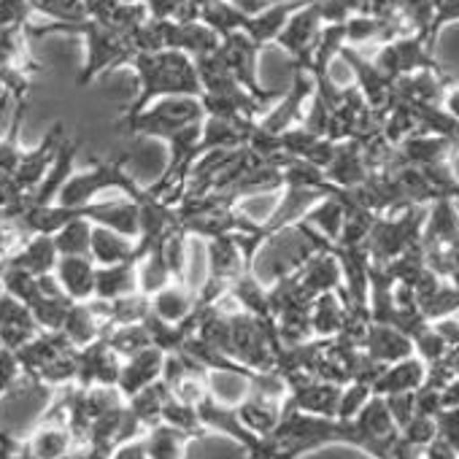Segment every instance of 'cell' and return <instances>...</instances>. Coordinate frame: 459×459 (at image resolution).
Listing matches in <instances>:
<instances>
[{
	"label": "cell",
	"instance_id": "33",
	"mask_svg": "<svg viewBox=\"0 0 459 459\" xmlns=\"http://www.w3.org/2000/svg\"><path fill=\"white\" fill-rule=\"evenodd\" d=\"M279 138H281V149H284L287 157L303 160V157L308 154V149H311L322 135L311 133L306 125H292V127H287L284 133H279Z\"/></svg>",
	"mask_w": 459,
	"mask_h": 459
},
{
	"label": "cell",
	"instance_id": "3",
	"mask_svg": "<svg viewBox=\"0 0 459 459\" xmlns=\"http://www.w3.org/2000/svg\"><path fill=\"white\" fill-rule=\"evenodd\" d=\"M203 119H205V111L200 106V98L181 95V98L154 100L138 114H119L114 127L125 135H149V138L168 141L176 130L203 122Z\"/></svg>",
	"mask_w": 459,
	"mask_h": 459
},
{
	"label": "cell",
	"instance_id": "15",
	"mask_svg": "<svg viewBox=\"0 0 459 459\" xmlns=\"http://www.w3.org/2000/svg\"><path fill=\"white\" fill-rule=\"evenodd\" d=\"M95 268L90 255H65L57 260L55 276L74 303H87L95 295Z\"/></svg>",
	"mask_w": 459,
	"mask_h": 459
},
{
	"label": "cell",
	"instance_id": "21",
	"mask_svg": "<svg viewBox=\"0 0 459 459\" xmlns=\"http://www.w3.org/2000/svg\"><path fill=\"white\" fill-rule=\"evenodd\" d=\"M133 292H138V265L133 260L95 268V295L92 298L117 300V298H125Z\"/></svg>",
	"mask_w": 459,
	"mask_h": 459
},
{
	"label": "cell",
	"instance_id": "7",
	"mask_svg": "<svg viewBox=\"0 0 459 459\" xmlns=\"http://www.w3.org/2000/svg\"><path fill=\"white\" fill-rule=\"evenodd\" d=\"M325 22H322V14H319V0H308L303 9H298L281 36L276 39V44L292 57V65L295 68H303L308 71V63H311V55H314V47L319 41V33H322Z\"/></svg>",
	"mask_w": 459,
	"mask_h": 459
},
{
	"label": "cell",
	"instance_id": "13",
	"mask_svg": "<svg viewBox=\"0 0 459 459\" xmlns=\"http://www.w3.org/2000/svg\"><path fill=\"white\" fill-rule=\"evenodd\" d=\"M162 362H165V351H160L157 346H149L143 351H138L135 357L122 362V373L117 381V389L122 392V397H133L141 389H146L149 384L160 381L162 376Z\"/></svg>",
	"mask_w": 459,
	"mask_h": 459
},
{
	"label": "cell",
	"instance_id": "4",
	"mask_svg": "<svg viewBox=\"0 0 459 459\" xmlns=\"http://www.w3.org/2000/svg\"><path fill=\"white\" fill-rule=\"evenodd\" d=\"M424 219H427V205H408L394 213H378L368 236L370 260L384 265L400 257L413 244H419Z\"/></svg>",
	"mask_w": 459,
	"mask_h": 459
},
{
	"label": "cell",
	"instance_id": "28",
	"mask_svg": "<svg viewBox=\"0 0 459 459\" xmlns=\"http://www.w3.org/2000/svg\"><path fill=\"white\" fill-rule=\"evenodd\" d=\"M52 238H55V247L60 252V257H65V255H90L92 221L79 208V213L68 224H63Z\"/></svg>",
	"mask_w": 459,
	"mask_h": 459
},
{
	"label": "cell",
	"instance_id": "24",
	"mask_svg": "<svg viewBox=\"0 0 459 459\" xmlns=\"http://www.w3.org/2000/svg\"><path fill=\"white\" fill-rule=\"evenodd\" d=\"M346 319V303L338 292L316 295L311 303V335L316 338H335Z\"/></svg>",
	"mask_w": 459,
	"mask_h": 459
},
{
	"label": "cell",
	"instance_id": "18",
	"mask_svg": "<svg viewBox=\"0 0 459 459\" xmlns=\"http://www.w3.org/2000/svg\"><path fill=\"white\" fill-rule=\"evenodd\" d=\"M368 165L362 160V146L357 141H343L338 143L335 157L330 160V165L325 168V178L338 186V189H351L359 186L368 178Z\"/></svg>",
	"mask_w": 459,
	"mask_h": 459
},
{
	"label": "cell",
	"instance_id": "23",
	"mask_svg": "<svg viewBox=\"0 0 459 459\" xmlns=\"http://www.w3.org/2000/svg\"><path fill=\"white\" fill-rule=\"evenodd\" d=\"M195 303H197V295L192 290H186L181 281H173L165 290H160L157 295H152V314L168 325H178L192 314Z\"/></svg>",
	"mask_w": 459,
	"mask_h": 459
},
{
	"label": "cell",
	"instance_id": "26",
	"mask_svg": "<svg viewBox=\"0 0 459 459\" xmlns=\"http://www.w3.org/2000/svg\"><path fill=\"white\" fill-rule=\"evenodd\" d=\"M343 216H346V205L335 195H325L322 200H316L308 208V213L300 221H306L319 236H325L330 244H335L341 236V227H343Z\"/></svg>",
	"mask_w": 459,
	"mask_h": 459
},
{
	"label": "cell",
	"instance_id": "22",
	"mask_svg": "<svg viewBox=\"0 0 459 459\" xmlns=\"http://www.w3.org/2000/svg\"><path fill=\"white\" fill-rule=\"evenodd\" d=\"M57 260H60V252L55 247V238L36 233V236H28V241L17 249V255L9 263L30 271L33 276H47V273H55Z\"/></svg>",
	"mask_w": 459,
	"mask_h": 459
},
{
	"label": "cell",
	"instance_id": "14",
	"mask_svg": "<svg viewBox=\"0 0 459 459\" xmlns=\"http://www.w3.org/2000/svg\"><path fill=\"white\" fill-rule=\"evenodd\" d=\"M205 260H208V279L224 284H233L244 271H249L236 236H219L205 241Z\"/></svg>",
	"mask_w": 459,
	"mask_h": 459
},
{
	"label": "cell",
	"instance_id": "35",
	"mask_svg": "<svg viewBox=\"0 0 459 459\" xmlns=\"http://www.w3.org/2000/svg\"><path fill=\"white\" fill-rule=\"evenodd\" d=\"M440 106H443L451 117H456V119H459V82H451V84L446 87Z\"/></svg>",
	"mask_w": 459,
	"mask_h": 459
},
{
	"label": "cell",
	"instance_id": "9",
	"mask_svg": "<svg viewBox=\"0 0 459 459\" xmlns=\"http://www.w3.org/2000/svg\"><path fill=\"white\" fill-rule=\"evenodd\" d=\"M316 84H314V76L303 68H295V76H292V84L290 90L257 119V125L268 133H284L287 127L292 125H300L303 122V114H306V106L314 95Z\"/></svg>",
	"mask_w": 459,
	"mask_h": 459
},
{
	"label": "cell",
	"instance_id": "6",
	"mask_svg": "<svg viewBox=\"0 0 459 459\" xmlns=\"http://www.w3.org/2000/svg\"><path fill=\"white\" fill-rule=\"evenodd\" d=\"M370 60L376 63L378 71H384L394 82L400 76H411L419 71H443V65L435 60V49L421 36H403V39L386 41L376 47Z\"/></svg>",
	"mask_w": 459,
	"mask_h": 459
},
{
	"label": "cell",
	"instance_id": "2",
	"mask_svg": "<svg viewBox=\"0 0 459 459\" xmlns=\"http://www.w3.org/2000/svg\"><path fill=\"white\" fill-rule=\"evenodd\" d=\"M125 165H127V154H119V157L98 160L92 168L74 170L65 178V184L60 186L55 203H60L65 208H84L92 200H100L106 192L125 195L135 203L146 200L149 197L146 186H141L133 176H127Z\"/></svg>",
	"mask_w": 459,
	"mask_h": 459
},
{
	"label": "cell",
	"instance_id": "11",
	"mask_svg": "<svg viewBox=\"0 0 459 459\" xmlns=\"http://www.w3.org/2000/svg\"><path fill=\"white\" fill-rule=\"evenodd\" d=\"M308 4V0H276L273 6H268L265 12H260V14H244V22H241V33H247L263 52H265V47H271V44H276V39L281 36V30H284V25H287V20L298 12V9H303Z\"/></svg>",
	"mask_w": 459,
	"mask_h": 459
},
{
	"label": "cell",
	"instance_id": "19",
	"mask_svg": "<svg viewBox=\"0 0 459 459\" xmlns=\"http://www.w3.org/2000/svg\"><path fill=\"white\" fill-rule=\"evenodd\" d=\"M365 354L381 365H392V362H400L405 357L413 354V341L408 335H403L400 330L389 327V325H370L368 335H365V343H362Z\"/></svg>",
	"mask_w": 459,
	"mask_h": 459
},
{
	"label": "cell",
	"instance_id": "36",
	"mask_svg": "<svg viewBox=\"0 0 459 459\" xmlns=\"http://www.w3.org/2000/svg\"><path fill=\"white\" fill-rule=\"evenodd\" d=\"M230 4H233L238 12H244V14H260V12H265L268 6H273L276 0H230Z\"/></svg>",
	"mask_w": 459,
	"mask_h": 459
},
{
	"label": "cell",
	"instance_id": "20",
	"mask_svg": "<svg viewBox=\"0 0 459 459\" xmlns=\"http://www.w3.org/2000/svg\"><path fill=\"white\" fill-rule=\"evenodd\" d=\"M90 257L95 265H117L130 263L135 257V238H127L122 233L103 224H92V238H90ZM135 263V260H133Z\"/></svg>",
	"mask_w": 459,
	"mask_h": 459
},
{
	"label": "cell",
	"instance_id": "27",
	"mask_svg": "<svg viewBox=\"0 0 459 459\" xmlns=\"http://www.w3.org/2000/svg\"><path fill=\"white\" fill-rule=\"evenodd\" d=\"M106 325L92 314L90 303H74L65 322H63V335L76 346V349H84L90 346L92 341H98L103 335Z\"/></svg>",
	"mask_w": 459,
	"mask_h": 459
},
{
	"label": "cell",
	"instance_id": "5",
	"mask_svg": "<svg viewBox=\"0 0 459 459\" xmlns=\"http://www.w3.org/2000/svg\"><path fill=\"white\" fill-rule=\"evenodd\" d=\"M260 55H263V49H260L247 33H230V36H224L221 44H219V49H216V57L224 63V68L236 76V82H238L247 92H252L257 100L273 106L284 92L263 90V84H260V71H257Z\"/></svg>",
	"mask_w": 459,
	"mask_h": 459
},
{
	"label": "cell",
	"instance_id": "32",
	"mask_svg": "<svg viewBox=\"0 0 459 459\" xmlns=\"http://www.w3.org/2000/svg\"><path fill=\"white\" fill-rule=\"evenodd\" d=\"M143 6L152 20H173V22H192L200 17L192 0H143Z\"/></svg>",
	"mask_w": 459,
	"mask_h": 459
},
{
	"label": "cell",
	"instance_id": "29",
	"mask_svg": "<svg viewBox=\"0 0 459 459\" xmlns=\"http://www.w3.org/2000/svg\"><path fill=\"white\" fill-rule=\"evenodd\" d=\"M346 30V47L354 49H368V47H381L384 44V22L373 14H354L343 22Z\"/></svg>",
	"mask_w": 459,
	"mask_h": 459
},
{
	"label": "cell",
	"instance_id": "10",
	"mask_svg": "<svg viewBox=\"0 0 459 459\" xmlns=\"http://www.w3.org/2000/svg\"><path fill=\"white\" fill-rule=\"evenodd\" d=\"M160 28V39H162V49H176L189 55L192 60L213 55L221 44V36L208 28L203 20H192V22H173V20H157Z\"/></svg>",
	"mask_w": 459,
	"mask_h": 459
},
{
	"label": "cell",
	"instance_id": "8",
	"mask_svg": "<svg viewBox=\"0 0 459 459\" xmlns=\"http://www.w3.org/2000/svg\"><path fill=\"white\" fill-rule=\"evenodd\" d=\"M65 138H68L65 125L63 122H55L49 127V133L36 146H30V149L22 152V160H20L17 170L12 173V181L17 184L20 192L33 195L39 189V184L47 178V173H49V168H52V162H55V157H57V152H60V146H63Z\"/></svg>",
	"mask_w": 459,
	"mask_h": 459
},
{
	"label": "cell",
	"instance_id": "34",
	"mask_svg": "<svg viewBox=\"0 0 459 459\" xmlns=\"http://www.w3.org/2000/svg\"><path fill=\"white\" fill-rule=\"evenodd\" d=\"M335 152H338V143H335V141H330V138H319V141L308 149V154H306L303 160L325 170V168L330 165V160L335 157Z\"/></svg>",
	"mask_w": 459,
	"mask_h": 459
},
{
	"label": "cell",
	"instance_id": "1",
	"mask_svg": "<svg viewBox=\"0 0 459 459\" xmlns=\"http://www.w3.org/2000/svg\"><path fill=\"white\" fill-rule=\"evenodd\" d=\"M138 82V95L122 108V114H138L154 100L162 98H200L203 87L197 79L195 60L176 49H160V52H138L130 65Z\"/></svg>",
	"mask_w": 459,
	"mask_h": 459
},
{
	"label": "cell",
	"instance_id": "25",
	"mask_svg": "<svg viewBox=\"0 0 459 459\" xmlns=\"http://www.w3.org/2000/svg\"><path fill=\"white\" fill-rule=\"evenodd\" d=\"M189 440H195L189 432H184L168 421H157L154 427L146 429L143 446H146L149 459H181Z\"/></svg>",
	"mask_w": 459,
	"mask_h": 459
},
{
	"label": "cell",
	"instance_id": "12",
	"mask_svg": "<svg viewBox=\"0 0 459 459\" xmlns=\"http://www.w3.org/2000/svg\"><path fill=\"white\" fill-rule=\"evenodd\" d=\"M333 247V244H330ZM300 284L316 298L325 292H338L346 303V292H343V273H341V263L333 255V249H322L314 252L306 265L300 268Z\"/></svg>",
	"mask_w": 459,
	"mask_h": 459
},
{
	"label": "cell",
	"instance_id": "31",
	"mask_svg": "<svg viewBox=\"0 0 459 459\" xmlns=\"http://www.w3.org/2000/svg\"><path fill=\"white\" fill-rule=\"evenodd\" d=\"M281 192L284 189H271V192H255V195H247L236 203V208L257 227H265L276 208H279V200H281Z\"/></svg>",
	"mask_w": 459,
	"mask_h": 459
},
{
	"label": "cell",
	"instance_id": "17",
	"mask_svg": "<svg viewBox=\"0 0 459 459\" xmlns=\"http://www.w3.org/2000/svg\"><path fill=\"white\" fill-rule=\"evenodd\" d=\"M424 376H427V365L416 354H411L381 370V376L373 381V394L389 397V394L416 392L424 384Z\"/></svg>",
	"mask_w": 459,
	"mask_h": 459
},
{
	"label": "cell",
	"instance_id": "16",
	"mask_svg": "<svg viewBox=\"0 0 459 459\" xmlns=\"http://www.w3.org/2000/svg\"><path fill=\"white\" fill-rule=\"evenodd\" d=\"M459 233V203L440 197L427 205V219L421 227V247H448Z\"/></svg>",
	"mask_w": 459,
	"mask_h": 459
},
{
	"label": "cell",
	"instance_id": "30",
	"mask_svg": "<svg viewBox=\"0 0 459 459\" xmlns=\"http://www.w3.org/2000/svg\"><path fill=\"white\" fill-rule=\"evenodd\" d=\"M378 213L359 208V205H346V216H343V227H341V236L335 241V247H365L368 236L373 230Z\"/></svg>",
	"mask_w": 459,
	"mask_h": 459
}]
</instances>
